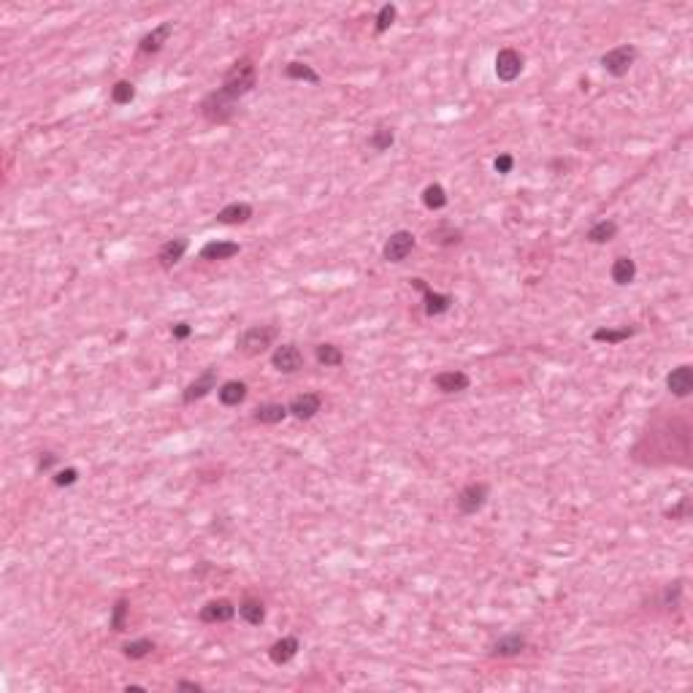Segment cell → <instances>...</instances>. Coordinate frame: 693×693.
Instances as JSON below:
<instances>
[{
  "mask_svg": "<svg viewBox=\"0 0 693 693\" xmlns=\"http://www.w3.org/2000/svg\"><path fill=\"white\" fill-rule=\"evenodd\" d=\"M217 396H219V401H222L225 406H239V403H244V399H247V385L239 382V379L222 382L219 390H217Z\"/></svg>",
  "mask_w": 693,
  "mask_h": 693,
  "instance_id": "44dd1931",
  "label": "cell"
},
{
  "mask_svg": "<svg viewBox=\"0 0 693 693\" xmlns=\"http://www.w3.org/2000/svg\"><path fill=\"white\" fill-rule=\"evenodd\" d=\"M666 387H669V393L677 396V399L691 396V390H693V369L691 366L682 363V366H677V369H672V374L666 377Z\"/></svg>",
  "mask_w": 693,
  "mask_h": 693,
  "instance_id": "7c38bea8",
  "label": "cell"
},
{
  "mask_svg": "<svg viewBox=\"0 0 693 693\" xmlns=\"http://www.w3.org/2000/svg\"><path fill=\"white\" fill-rule=\"evenodd\" d=\"M298 650H301V642L295 636H282V639H277L274 645L268 647V658L277 663V666H282V663L293 661L295 655H298Z\"/></svg>",
  "mask_w": 693,
  "mask_h": 693,
  "instance_id": "2e32d148",
  "label": "cell"
},
{
  "mask_svg": "<svg viewBox=\"0 0 693 693\" xmlns=\"http://www.w3.org/2000/svg\"><path fill=\"white\" fill-rule=\"evenodd\" d=\"M271 366L282 374H295V371L304 366V353L295 347V344H282L271 355Z\"/></svg>",
  "mask_w": 693,
  "mask_h": 693,
  "instance_id": "30bf717a",
  "label": "cell"
},
{
  "mask_svg": "<svg viewBox=\"0 0 693 693\" xmlns=\"http://www.w3.org/2000/svg\"><path fill=\"white\" fill-rule=\"evenodd\" d=\"M285 76L287 79H295V81H309V84H320V74L309 65V62H287L285 65Z\"/></svg>",
  "mask_w": 693,
  "mask_h": 693,
  "instance_id": "cb8c5ba5",
  "label": "cell"
},
{
  "mask_svg": "<svg viewBox=\"0 0 693 693\" xmlns=\"http://www.w3.org/2000/svg\"><path fill=\"white\" fill-rule=\"evenodd\" d=\"M393 141H396V133H393V127L390 125H379L374 133H371L369 139V147L374 152H387L390 147H393Z\"/></svg>",
  "mask_w": 693,
  "mask_h": 693,
  "instance_id": "83f0119b",
  "label": "cell"
},
{
  "mask_svg": "<svg viewBox=\"0 0 693 693\" xmlns=\"http://www.w3.org/2000/svg\"><path fill=\"white\" fill-rule=\"evenodd\" d=\"M396 16H399V8L393 6V3H385L382 8H379V14H377V25H374V30L377 35H382L393 28V22H396Z\"/></svg>",
  "mask_w": 693,
  "mask_h": 693,
  "instance_id": "836d02e7",
  "label": "cell"
},
{
  "mask_svg": "<svg viewBox=\"0 0 693 693\" xmlns=\"http://www.w3.org/2000/svg\"><path fill=\"white\" fill-rule=\"evenodd\" d=\"M111 101L117 103V106H127V103H133L136 101V87L130 84V81H117L114 87H111Z\"/></svg>",
  "mask_w": 693,
  "mask_h": 693,
  "instance_id": "d6a6232c",
  "label": "cell"
},
{
  "mask_svg": "<svg viewBox=\"0 0 693 693\" xmlns=\"http://www.w3.org/2000/svg\"><path fill=\"white\" fill-rule=\"evenodd\" d=\"M463 233L458 228H452V225H439V228H433L431 231V241L433 244H439V247H452V244H461Z\"/></svg>",
  "mask_w": 693,
  "mask_h": 693,
  "instance_id": "f1b7e54d",
  "label": "cell"
},
{
  "mask_svg": "<svg viewBox=\"0 0 693 693\" xmlns=\"http://www.w3.org/2000/svg\"><path fill=\"white\" fill-rule=\"evenodd\" d=\"M287 415H290V409L285 403H263V406L255 409V420L263 423V425H277Z\"/></svg>",
  "mask_w": 693,
  "mask_h": 693,
  "instance_id": "603a6c76",
  "label": "cell"
},
{
  "mask_svg": "<svg viewBox=\"0 0 693 693\" xmlns=\"http://www.w3.org/2000/svg\"><path fill=\"white\" fill-rule=\"evenodd\" d=\"M171 333H173V339H176V341H185V339H190V336H193V325H190V323H176L173 328H171Z\"/></svg>",
  "mask_w": 693,
  "mask_h": 693,
  "instance_id": "74e56055",
  "label": "cell"
},
{
  "mask_svg": "<svg viewBox=\"0 0 693 693\" xmlns=\"http://www.w3.org/2000/svg\"><path fill=\"white\" fill-rule=\"evenodd\" d=\"M255 81H258V71H255L252 60L244 57V60L233 62L231 71H228L225 79H222V87H219V90L228 95L231 101H239L241 95H247L249 90L255 87Z\"/></svg>",
  "mask_w": 693,
  "mask_h": 693,
  "instance_id": "6da1fadb",
  "label": "cell"
},
{
  "mask_svg": "<svg viewBox=\"0 0 693 693\" xmlns=\"http://www.w3.org/2000/svg\"><path fill=\"white\" fill-rule=\"evenodd\" d=\"M636 333V328H596L593 331V341L601 344H620V341H629Z\"/></svg>",
  "mask_w": 693,
  "mask_h": 693,
  "instance_id": "484cf974",
  "label": "cell"
},
{
  "mask_svg": "<svg viewBox=\"0 0 693 693\" xmlns=\"http://www.w3.org/2000/svg\"><path fill=\"white\" fill-rule=\"evenodd\" d=\"M127 612H130V604L127 599H120L111 609V629L114 631H125V620H127Z\"/></svg>",
  "mask_w": 693,
  "mask_h": 693,
  "instance_id": "e575fe53",
  "label": "cell"
},
{
  "mask_svg": "<svg viewBox=\"0 0 693 693\" xmlns=\"http://www.w3.org/2000/svg\"><path fill=\"white\" fill-rule=\"evenodd\" d=\"M433 385L439 387L442 393H463V390H469L471 379H469L466 371L449 369V371H439V374L433 377Z\"/></svg>",
  "mask_w": 693,
  "mask_h": 693,
  "instance_id": "4fadbf2b",
  "label": "cell"
},
{
  "mask_svg": "<svg viewBox=\"0 0 693 693\" xmlns=\"http://www.w3.org/2000/svg\"><path fill=\"white\" fill-rule=\"evenodd\" d=\"M287 409H290V415H293L295 420H311V417L323 409V399H320L317 393H301V396H295V399L290 401Z\"/></svg>",
  "mask_w": 693,
  "mask_h": 693,
  "instance_id": "5bb4252c",
  "label": "cell"
},
{
  "mask_svg": "<svg viewBox=\"0 0 693 693\" xmlns=\"http://www.w3.org/2000/svg\"><path fill=\"white\" fill-rule=\"evenodd\" d=\"M636 47H631V44H623V47H615V49H609L604 57H601V65H604V71L609 74V76H615V79H620V76H626L629 71H631V65L636 62Z\"/></svg>",
  "mask_w": 693,
  "mask_h": 693,
  "instance_id": "3957f363",
  "label": "cell"
},
{
  "mask_svg": "<svg viewBox=\"0 0 693 693\" xmlns=\"http://www.w3.org/2000/svg\"><path fill=\"white\" fill-rule=\"evenodd\" d=\"M412 249H415V236L409 231H396L390 233V239L385 241L382 255H385L387 263H403L412 255Z\"/></svg>",
  "mask_w": 693,
  "mask_h": 693,
  "instance_id": "ba28073f",
  "label": "cell"
},
{
  "mask_svg": "<svg viewBox=\"0 0 693 693\" xmlns=\"http://www.w3.org/2000/svg\"><path fill=\"white\" fill-rule=\"evenodd\" d=\"M317 360L323 363V366H341L344 363V353H341L336 344H317Z\"/></svg>",
  "mask_w": 693,
  "mask_h": 693,
  "instance_id": "1f68e13d",
  "label": "cell"
},
{
  "mask_svg": "<svg viewBox=\"0 0 693 693\" xmlns=\"http://www.w3.org/2000/svg\"><path fill=\"white\" fill-rule=\"evenodd\" d=\"M609 274H612V282H615V285L626 287V285H631L634 279H636V263H634L631 258H615Z\"/></svg>",
  "mask_w": 693,
  "mask_h": 693,
  "instance_id": "7402d4cb",
  "label": "cell"
},
{
  "mask_svg": "<svg viewBox=\"0 0 693 693\" xmlns=\"http://www.w3.org/2000/svg\"><path fill=\"white\" fill-rule=\"evenodd\" d=\"M239 612V607L231 599H212L200 607L198 617L203 623H228Z\"/></svg>",
  "mask_w": 693,
  "mask_h": 693,
  "instance_id": "9c48e42d",
  "label": "cell"
},
{
  "mask_svg": "<svg viewBox=\"0 0 693 693\" xmlns=\"http://www.w3.org/2000/svg\"><path fill=\"white\" fill-rule=\"evenodd\" d=\"M277 339V331L274 328H268V325H255V328H249L241 333V339H239V350L249 357H255V355L265 353L271 344Z\"/></svg>",
  "mask_w": 693,
  "mask_h": 693,
  "instance_id": "277c9868",
  "label": "cell"
},
{
  "mask_svg": "<svg viewBox=\"0 0 693 693\" xmlns=\"http://www.w3.org/2000/svg\"><path fill=\"white\" fill-rule=\"evenodd\" d=\"M236 111V101H231L222 90H214L209 93L203 101H200V114L209 120V122H228Z\"/></svg>",
  "mask_w": 693,
  "mask_h": 693,
  "instance_id": "7a4b0ae2",
  "label": "cell"
},
{
  "mask_svg": "<svg viewBox=\"0 0 693 693\" xmlns=\"http://www.w3.org/2000/svg\"><path fill=\"white\" fill-rule=\"evenodd\" d=\"M176 688H179V691H195V693L203 691V685H200V682H193V680H179Z\"/></svg>",
  "mask_w": 693,
  "mask_h": 693,
  "instance_id": "ab89813d",
  "label": "cell"
},
{
  "mask_svg": "<svg viewBox=\"0 0 693 693\" xmlns=\"http://www.w3.org/2000/svg\"><path fill=\"white\" fill-rule=\"evenodd\" d=\"M412 287L423 293V304H425V314H428V317H442V314H447V311L452 309V304H455L452 295L436 293V290H431L423 279H412Z\"/></svg>",
  "mask_w": 693,
  "mask_h": 693,
  "instance_id": "8992f818",
  "label": "cell"
},
{
  "mask_svg": "<svg viewBox=\"0 0 693 693\" xmlns=\"http://www.w3.org/2000/svg\"><path fill=\"white\" fill-rule=\"evenodd\" d=\"M52 479H55V485H57V488H71V485H76L79 471H76V469H62V471H57Z\"/></svg>",
  "mask_w": 693,
  "mask_h": 693,
  "instance_id": "d590c367",
  "label": "cell"
},
{
  "mask_svg": "<svg viewBox=\"0 0 693 693\" xmlns=\"http://www.w3.org/2000/svg\"><path fill=\"white\" fill-rule=\"evenodd\" d=\"M239 615L244 617L249 626H260L263 620H265V607L258 599H244L239 604Z\"/></svg>",
  "mask_w": 693,
  "mask_h": 693,
  "instance_id": "4316f807",
  "label": "cell"
},
{
  "mask_svg": "<svg viewBox=\"0 0 693 693\" xmlns=\"http://www.w3.org/2000/svg\"><path fill=\"white\" fill-rule=\"evenodd\" d=\"M171 33H173V22H163V25H157L154 30H149L144 38L139 41V49L144 55H154V52H160V49L168 44Z\"/></svg>",
  "mask_w": 693,
  "mask_h": 693,
  "instance_id": "9a60e30c",
  "label": "cell"
},
{
  "mask_svg": "<svg viewBox=\"0 0 693 693\" xmlns=\"http://www.w3.org/2000/svg\"><path fill=\"white\" fill-rule=\"evenodd\" d=\"M239 255V244L236 241H209L200 249L203 260H231Z\"/></svg>",
  "mask_w": 693,
  "mask_h": 693,
  "instance_id": "d6986e66",
  "label": "cell"
},
{
  "mask_svg": "<svg viewBox=\"0 0 693 693\" xmlns=\"http://www.w3.org/2000/svg\"><path fill=\"white\" fill-rule=\"evenodd\" d=\"M185 252H187V239H171V241H166L163 247H160V252H157V260H160V265L163 268H173L176 263L182 260L185 258Z\"/></svg>",
  "mask_w": 693,
  "mask_h": 693,
  "instance_id": "ac0fdd59",
  "label": "cell"
},
{
  "mask_svg": "<svg viewBox=\"0 0 693 693\" xmlns=\"http://www.w3.org/2000/svg\"><path fill=\"white\" fill-rule=\"evenodd\" d=\"M488 496H491V488L485 482H469L458 493L455 504L461 509V515H477L479 509L488 504Z\"/></svg>",
  "mask_w": 693,
  "mask_h": 693,
  "instance_id": "5b68a950",
  "label": "cell"
},
{
  "mask_svg": "<svg viewBox=\"0 0 693 693\" xmlns=\"http://www.w3.org/2000/svg\"><path fill=\"white\" fill-rule=\"evenodd\" d=\"M523 650H525L523 634H507V636H501V639L493 645V655H498V658H515V655H520Z\"/></svg>",
  "mask_w": 693,
  "mask_h": 693,
  "instance_id": "ffe728a7",
  "label": "cell"
},
{
  "mask_svg": "<svg viewBox=\"0 0 693 693\" xmlns=\"http://www.w3.org/2000/svg\"><path fill=\"white\" fill-rule=\"evenodd\" d=\"M212 390H217V369H214V366H212V369H206L198 379H195V382H190V385L185 387L182 401H185V403H193V401L206 399Z\"/></svg>",
  "mask_w": 693,
  "mask_h": 693,
  "instance_id": "8fae6325",
  "label": "cell"
},
{
  "mask_svg": "<svg viewBox=\"0 0 693 693\" xmlns=\"http://www.w3.org/2000/svg\"><path fill=\"white\" fill-rule=\"evenodd\" d=\"M152 650H154L152 639H133V642H125L122 645V655L125 658H130V661H141V658H147Z\"/></svg>",
  "mask_w": 693,
  "mask_h": 693,
  "instance_id": "f546056e",
  "label": "cell"
},
{
  "mask_svg": "<svg viewBox=\"0 0 693 693\" xmlns=\"http://www.w3.org/2000/svg\"><path fill=\"white\" fill-rule=\"evenodd\" d=\"M615 236H617V222H612V219H601V222H596V225L585 233V239L590 241V244H607V241H612Z\"/></svg>",
  "mask_w": 693,
  "mask_h": 693,
  "instance_id": "d4e9b609",
  "label": "cell"
},
{
  "mask_svg": "<svg viewBox=\"0 0 693 693\" xmlns=\"http://www.w3.org/2000/svg\"><path fill=\"white\" fill-rule=\"evenodd\" d=\"M493 168L498 171L501 176H507V173H512V168H515V157H512V154H507V152L498 154V157L493 160Z\"/></svg>",
  "mask_w": 693,
  "mask_h": 693,
  "instance_id": "8d00e7d4",
  "label": "cell"
},
{
  "mask_svg": "<svg viewBox=\"0 0 693 693\" xmlns=\"http://www.w3.org/2000/svg\"><path fill=\"white\" fill-rule=\"evenodd\" d=\"M423 203L431 209V212H439V209H445L447 206V190L442 185H428L423 190Z\"/></svg>",
  "mask_w": 693,
  "mask_h": 693,
  "instance_id": "4dcf8cb0",
  "label": "cell"
},
{
  "mask_svg": "<svg viewBox=\"0 0 693 693\" xmlns=\"http://www.w3.org/2000/svg\"><path fill=\"white\" fill-rule=\"evenodd\" d=\"M523 55L517 52V49L512 47H504L498 49V55H496V76L501 79V81H515V79L523 74Z\"/></svg>",
  "mask_w": 693,
  "mask_h": 693,
  "instance_id": "52a82bcc",
  "label": "cell"
},
{
  "mask_svg": "<svg viewBox=\"0 0 693 693\" xmlns=\"http://www.w3.org/2000/svg\"><path fill=\"white\" fill-rule=\"evenodd\" d=\"M252 219V206L249 203H228L217 212V222L222 225H241V222H249Z\"/></svg>",
  "mask_w": 693,
  "mask_h": 693,
  "instance_id": "e0dca14e",
  "label": "cell"
},
{
  "mask_svg": "<svg viewBox=\"0 0 693 693\" xmlns=\"http://www.w3.org/2000/svg\"><path fill=\"white\" fill-rule=\"evenodd\" d=\"M55 463H57V455H55V452H44V455L38 458V471H49Z\"/></svg>",
  "mask_w": 693,
  "mask_h": 693,
  "instance_id": "f35d334b",
  "label": "cell"
}]
</instances>
